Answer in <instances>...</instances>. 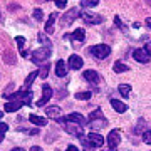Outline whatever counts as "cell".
<instances>
[{"label":"cell","mask_w":151,"mask_h":151,"mask_svg":"<svg viewBox=\"0 0 151 151\" xmlns=\"http://www.w3.org/2000/svg\"><path fill=\"white\" fill-rule=\"evenodd\" d=\"M32 97H34V92L30 89H20L17 92H12L7 99H15V101H20L24 106H30L32 104Z\"/></svg>","instance_id":"obj_1"},{"label":"cell","mask_w":151,"mask_h":151,"mask_svg":"<svg viewBox=\"0 0 151 151\" xmlns=\"http://www.w3.org/2000/svg\"><path fill=\"white\" fill-rule=\"evenodd\" d=\"M89 54L96 59L103 60V59H108L109 54H111V47L106 45V44H97V45H91L89 47Z\"/></svg>","instance_id":"obj_2"},{"label":"cell","mask_w":151,"mask_h":151,"mask_svg":"<svg viewBox=\"0 0 151 151\" xmlns=\"http://www.w3.org/2000/svg\"><path fill=\"white\" fill-rule=\"evenodd\" d=\"M50 47H40L37 49V50H34L32 55H30V59H32L34 64H42V62H45L47 59H50Z\"/></svg>","instance_id":"obj_3"},{"label":"cell","mask_w":151,"mask_h":151,"mask_svg":"<svg viewBox=\"0 0 151 151\" xmlns=\"http://www.w3.org/2000/svg\"><path fill=\"white\" fill-rule=\"evenodd\" d=\"M77 17H81V10L76 9V7L74 9H69L64 15L60 17V24H62V27H69V25H72V22H74Z\"/></svg>","instance_id":"obj_4"},{"label":"cell","mask_w":151,"mask_h":151,"mask_svg":"<svg viewBox=\"0 0 151 151\" xmlns=\"http://www.w3.org/2000/svg\"><path fill=\"white\" fill-rule=\"evenodd\" d=\"M52 96H54V91H52V87L49 86V84H42V97H40L37 103H35V106H39V108L45 106V104L49 103V99H50Z\"/></svg>","instance_id":"obj_5"},{"label":"cell","mask_w":151,"mask_h":151,"mask_svg":"<svg viewBox=\"0 0 151 151\" xmlns=\"http://www.w3.org/2000/svg\"><path fill=\"white\" fill-rule=\"evenodd\" d=\"M81 17H82V20L86 24H89V25H97V24H101L104 20L103 15H97L94 12H81Z\"/></svg>","instance_id":"obj_6"},{"label":"cell","mask_w":151,"mask_h":151,"mask_svg":"<svg viewBox=\"0 0 151 151\" xmlns=\"http://www.w3.org/2000/svg\"><path fill=\"white\" fill-rule=\"evenodd\" d=\"M121 143V131L119 129H113L108 136V146H109V151H114L116 148L119 146Z\"/></svg>","instance_id":"obj_7"},{"label":"cell","mask_w":151,"mask_h":151,"mask_svg":"<svg viewBox=\"0 0 151 151\" xmlns=\"http://www.w3.org/2000/svg\"><path fill=\"white\" fill-rule=\"evenodd\" d=\"M76 123V124H86V118L82 116V114H79V113H72V114H69V116H65V118H59L57 119V123H60V124H64V123Z\"/></svg>","instance_id":"obj_8"},{"label":"cell","mask_w":151,"mask_h":151,"mask_svg":"<svg viewBox=\"0 0 151 151\" xmlns=\"http://www.w3.org/2000/svg\"><path fill=\"white\" fill-rule=\"evenodd\" d=\"M64 129L65 133H69L70 136H77V138H82V128L81 124H76V123H64Z\"/></svg>","instance_id":"obj_9"},{"label":"cell","mask_w":151,"mask_h":151,"mask_svg":"<svg viewBox=\"0 0 151 151\" xmlns=\"http://www.w3.org/2000/svg\"><path fill=\"white\" fill-rule=\"evenodd\" d=\"M82 77H84V81L91 82V84H94V86H97L99 81H101V77H99V74H97L96 70H84Z\"/></svg>","instance_id":"obj_10"},{"label":"cell","mask_w":151,"mask_h":151,"mask_svg":"<svg viewBox=\"0 0 151 151\" xmlns=\"http://www.w3.org/2000/svg\"><path fill=\"white\" fill-rule=\"evenodd\" d=\"M133 57H134L138 62H141V64H146V62H150V59H151L145 49H136L134 52H133Z\"/></svg>","instance_id":"obj_11"},{"label":"cell","mask_w":151,"mask_h":151,"mask_svg":"<svg viewBox=\"0 0 151 151\" xmlns=\"http://www.w3.org/2000/svg\"><path fill=\"white\" fill-rule=\"evenodd\" d=\"M67 69H69V65L65 64L62 59H59L55 62V76H57V77H64V76L67 74Z\"/></svg>","instance_id":"obj_12"},{"label":"cell","mask_w":151,"mask_h":151,"mask_svg":"<svg viewBox=\"0 0 151 151\" xmlns=\"http://www.w3.org/2000/svg\"><path fill=\"white\" fill-rule=\"evenodd\" d=\"M82 64H84V62H82V57L81 55H70L69 57V67L70 69H74V70H79L82 67Z\"/></svg>","instance_id":"obj_13"},{"label":"cell","mask_w":151,"mask_h":151,"mask_svg":"<svg viewBox=\"0 0 151 151\" xmlns=\"http://www.w3.org/2000/svg\"><path fill=\"white\" fill-rule=\"evenodd\" d=\"M111 106H113V109L119 114H123V113L128 111V106L124 103H121V101H118V99H111Z\"/></svg>","instance_id":"obj_14"},{"label":"cell","mask_w":151,"mask_h":151,"mask_svg":"<svg viewBox=\"0 0 151 151\" xmlns=\"http://www.w3.org/2000/svg\"><path fill=\"white\" fill-rule=\"evenodd\" d=\"M22 106H24V104H22L20 101H9V103L5 104V111L7 113H15V111H19Z\"/></svg>","instance_id":"obj_15"},{"label":"cell","mask_w":151,"mask_h":151,"mask_svg":"<svg viewBox=\"0 0 151 151\" xmlns=\"http://www.w3.org/2000/svg\"><path fill=\"white\" fill-rule=\"evenodd\" d=\"M87 139L91 141L94 146H103L104 145V139L101 134H97V133H89V136H87Z\"/></svg>","instance_id":"obj_16"},{"label":"cell","mask_w":151,"mask_h":151,"mask_svg":"<svg viewBox=\"0 0 151 151\" xmlns=\"http://www.w3.org/2000/svg\"><path fill=\"white\" fill-rule=\"evenodd\" d=\"M70 37L77 40V42H84V39H86V30L84 29H76L74 32L70 34Z\"/></svg>","instance_id":"obj_17"},{"label":"cell","mask_w":151,"mask_h":151,"mask_svg":"<svg viewBox=\"0 0 151 151\" xmlns=\"http://www.w3.org/2000/svg\"><path fill=\"white\" fill-rule=\"evenodd\" d=\"M45 114H47L49 118H59L60 108L59 106H49V108H45Z\"/></svg>","instance_id":"obj_18"},{"label":"cell","mask_w":151,"mask_h":151,"mask_svg":"<svg viewBox=\"0 0 151 151\" xmlns=\"http://www.w3.org/2000/svg\"><path fill=\"white\" fill-rule=\"evenodd\" d=\"M89 126H91V128H94V129L106 128V126H108V119L103 118V119H96V121H89Z\"/></svg>","instance_id":"obj_19"},{"label":"cell","mask_w":151,"mask_h":151,"mask_svg":"<svg viewBox=\"0 0 151 151\" xmlns=\"http://www.w3.org/2000/svg\"><path fill=\"white\" fill-rule=\"evenodd\" d=\"M55 19H57V14H50V17H49V20H47V24H45V32L49 34V35H50V34H54V27H52V25H54V20Z\"/></svg>","instance_id":"obj_20"},{"label":"cell","mask_w":151,"mask_h":151,"mask_svg":"<svg viewBox=\"0 0 151 151\" xmlns=\"http://www.w3.org/2000/svg\"><path fill=\"white\" fill-rule=\"evenodd\" d=\"M29 119H30V123L35 124V126H45V124H47V119H44L42 116H35V114H30V116H29Z\"/></svg>","instance_id":"obj_21"},{"label":"cell","mask_w":151,"mask_h":151,"mask_svg":"<svg viewBox=\"0 0 151 151\" xmlns=\"http://www.w3.org/2000/svg\"><path fill=\"white\" fill-rule=\"evenodd\" d=\"M118 92H119L123 97H129V94H131V86H129V84H119V86H118Z\"/></svg>","instance_id":"obj_22"},{"label":"cell","mask_w":151,"mask_h":151,"mask_svg":"<svg viewBox=\"0 0 151 151\" xmlns=\"http://www.w3.org/2000/svg\"><path fill=\"white\" fill-rule=\"evenodd\" d=\"M4 62H5V64H10V65L15 64V55H14L12 50H5V52H4Z\"/></svg>","instance_id":"obj_23"},{"label":"cell","mask_w":151,"mask_h":151,"mask_svg":"<svg viewBox=\"0 0 151 151\" xmlns=\"http://www.w3.org/2000/svg\"><path fill=\"white\" fill-rule=\"evenodd\" d=\"M39 76V70H35V72H30V74L27 76V79H25V82H24V89H30V86H32L34 79Z\"/></svg>","instance_id":"obj_24"},{"label":"cell","mask_w":151,"mask_h":151,"mask_svg":"<svg viewBox=\"0 0 151 151\" xmlns=\"http://www.w3.org/2000/svg\"><path fill=\"white\" fill-rule=\"evenodd\" d=\"M113 70L116 74H119V72H128V70H129V65L123 64V62H116V64L113 65Z\"/></svg>","instance_id":"obj_25"},{"label":"cell","mask_w":151,"mask_h":151,"mask_svg":"<svg viewBox=\"0 0 151 151\" xmlns=\"http://www.w3.org/2000/svg\"><path fill=\"white\" fill-rule=\"evenodd\" d=\"M92 96V92L89 91H81V92H76V99H79V101H89Z\"/></svg>","instance_id":"obj_26"},{"label":"cell","mask_w":151,"mask_h":151,"mask_svg":"<svg viewBox=\"0 0 151 151\" xmlns=\"http://www.w3.org/2000/svg\"><path fill=\"white\" fill-rule=\"evenodd\" d=\"M103 118H104V114H103V111H101V108L94 109V111L89 114V121H96V119H103Z\"/></svg>","instance_id":"obj_27"},{"label":"cell","mask_w":151,"mask_h":151,"mask_svg":"<svg viewBox=\"0 0 151 151\" xmlns=\"http://www.w3.org/2000/svg\"><path fill=\"white\" fill-rule=\"evenodd\" d=\"M82 148H84V151H96V146L92 145L87 138H82Z\"/></svg>","instance_id":"obj_28"},{"label":"cell","mask_w":151,"mask_h":151,"mask_svg":"<svg viewBox=\"0 0 151 151\" xmlns=\"http://www.w3.org/2000/svg\"><path fill=\"white\" fill-rule=\"evenodd\" d=\"M97 4H99V0H81V7H84V9L96 7Z\"/></svg>","instance_id":"obj_29"},{"label":"cell","mask_w":151,"mask_h":151,"mask_svg":"<svg viewBox=\"0 0 151 151\" xmlns=\"http://www.w3.org/2000/svg\"><path fill=\"white\" fill-rule=\"evenodd\" d=\"M9 131V124L5 123H0V143L4 141V138H5V133Z\"/></svg>","instance_id":"obj_30"},{"label":"cell","mask_w":151,"mask_h":151,"mask_svg":"<svg viewBox=\"0 0 151 151\" xmlns=\"http://www.w3.org/2000/svg\"><path fill=\"white\" fill-rule=\"evenodd\" d=\"M47 76H49V65H42L40 70H39V77L40 79H47Z\"/></svg>","instance_id":"obj_31"},{"label":"cell","mask_w":151,"mask_h":151,"mask_svg":"<svg viewBox=\"0 0 151 151\" xmlns=\"http://www.w3.org/2000/svg\"><path fill=\"white\" fill-rule=\"evenodd\" d=\"M39 40L44 44V47H52V44H50V40L45 37V34H39Z\"/></svg>","instance_id":"obj_32"},{"label":"cell","mask_w":151,"mask_h":151,"mask_svg":"<svg viewBox=\"0 0 151 151\" xmlns=\"http://www.w3.org/2000/svg\"><path fill=\"white\" fill-rule=\"evenodd\" d=\"M32 17H34V19H35L37 22H40V20L44 19V15H42V10H40V9H35V10H34V14H32Z\"/></svg>","instance_id":"obj_33"},{"label":"cell","mask_w":151,"mask_h":151,"mask_svg":"<svg viewBox=\"0 0 151 151\" xmlns=\"http://www.w3.org/2000/svg\"><path fill=\"white\" fill-rule=\"evenodd\" d=\"M143 141H145L146 145H151V129H148V131L143 133Z\"/></svg>","instance_id":"obj_34"},{"label":"cell","mask_w":151,"mask_h":151,"mask_svg":"<svg viewBox=\"0 0 151 151\" xmlns=\"http://www.w3.org/2000/svg\"><path fill=\"white\" fill-rule=\"evenodd\" d=\"M15 40H17V45H19V49L22 50V47L25 45V37H22V35H19V37H15Z\"/></svg>","instance_id":"obj_35"},{"label":"cell","mask_w":151,"mask_h":151,"mask_svg":"<svg viewBox=\"0 0 151 151\" xmlns=\"http://www.w3.org/2000/svg\"><path fill=\"white\" fill-rule=\"evenodd\" d=\"M52 2H54L59 9H65V5H67V0H52Z\"/></svg>","instance_id":"obj_36"},{"label":"cell","mask_w":151,"mask_h":151,"mask_svg":"<svg viewBox=\"0 0 151 151\" xmlns=\"http://www.w3.org/2000/svg\"><path fill=\"white\" fill-rule=\"evenodd\" d=\"M114 24H116V25H118V27L121 29V30H123V32H126V29H124L123 22H121V19H119V17H114Z\"/></svg>","instance_id":"obj_37"},{"label":"cell","mask_w":151,"mask_h":151,"mask_svg":"<svg viewBox=\"0 0 151 151\" xmlns=\"http://www.w3.org/2000/svg\"><path fill=\"white\" fill-rule=\"evenodd\" d=\"M145 50L148 52V55L151 57V42H146V45H145Z\"/></svg>","instance_id":"obj_38"},{"label":"cell","mask_w":151,"mask_h":151,"mask_svg":"<svg viewBox=\"0 0 151 151\" xmlns=\"http://www.w3.org/2000/svg\"><path fill=\"white\" fill-rule=\"evenodd\" d=\"M65 151H79V150H77V148H76L74 145H69V146H67V150H65Z\"/></svg>","instance_id":"obj_39"},{"label":"cell","mask_w":151,"mask_h":151,"mask_svg":"<svg viewBox=\"0 0 151 151\" xmlns=\"http://www.w3.org/2000/svg\"><path fill=\"white\" fill-rule=\"evenodd\" d=\"M30 151H44V150L40 148V146H32V148H30Z\"/></svg>","instance_id":"obj_40"},{"label":"cell","mask_w":151,"mask_h":151,"mask_svg":"<svg viewBox=\"0 0 151 151\" xmlns=\"http://www.w3.org/2000/svg\"><path fill=\"white\" fill-rule=\"evenodd\" d=\"M146 25L151 29V17H148V19H146Z\"/></svg>","instance_id":"obj_41"},{"label":"cell","mask_w":151,"mask_h":151,"mask_svg":"<svg viewBox=\"0 0 151 151\" xmlns=\"http://www.w3.org/2000/svg\"><path fill=\"white\" fill-rule=\"evenodd\" d=\"M10 151H24V148H14V150H10Z\"/></svg>","instance_id":"obj_42"},{"label":"cell","mask_w":151,"mask_h":151,"mask_svg":"<svg viewBox=\"0 0 151 151\" xmlns=\"http://www.w3.org/2000/svg\"><path fill=\"white\" fill-rule=\"evenodd\" d=\"M146 4H148V5L151 7V0H146Z\"/></svg>","instance_id":"obj_43"},{"label":"cell","mask_w":151,"mask_h":151,"mask_svg":"<svg viewBox=\"0 0 151 151\" xmlns=\"http://www.w3.org/2000/svg\"><path fill=\"white\" fill-rule=\"evenodd\" d=\"M2 116H4V113H2V111H0V119H2Z\"/></svg>","instance_id":"obj_44"},{"label":"cell","mask_w":151,"mask_h":151,"mask_svg":"<svg viewBox=\"0 0 151 151\" xmlns=\"http://www.w3.org/2000/svg\"><path fill=\"white\" fill-rule=\"evenodd\" d=\"M37 2H45V0H37Z\"/></svg>","instance_id":"obj_45"},{"label":"cell","mask_w":151,"mask_h":151,"mask_svg":"<svg viewBox=\"0 0 151 151\" xmlns=\"http://www.w3.org/2000/svg\"><path fill=\"white\" fill-rule=\"evenodd\" d=\"M0 19H2V14H0Z\"/></svg>","instance_id":"obj_46"}]
</instances>
